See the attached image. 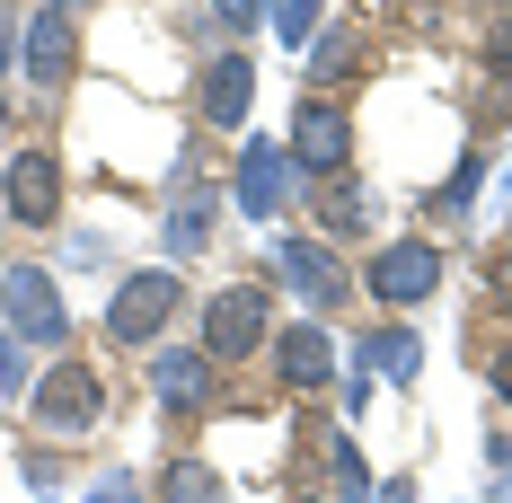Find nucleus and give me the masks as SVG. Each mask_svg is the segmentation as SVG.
Masks as SVG:
<instances>
[{"mask_svg":"<svg viewBox=\"0 0 512 503\" xmlns=\"http://www.w3.org/2000/svg\"><path fill=\"white\" fill-rule=\"evenodd\" d=\"M0 142H9V106H0Z\"/></svg>","mask_w":512,"mask_h":503,"instance_id":"2f4dec72","label":"nucleus"},{"mask_svg":"<svg viewBox=\"0 0 512 503\" xmlns=\"http://www.w3.org/2000/svg\"><path fill=\"white\" fill-rule=\"evenodd\" d=\"M159 239H168V256H195L212 239V203L204 195H177V212L159 221Z\"/></svg>","mask_w":512,"mask_h":503,"instance_id":"dca6fc26","label":"nucleus"},{"mask_svg":"<svg viewBox=\"0 0 512 503\" xmlns=\"http://www.w3.org/2000/svg\"><path fill=\"white\" fill-rule=\"evenodd\" d=\"M468 195H477V151H468V159H460V177H451V186H442V203H451V212H460Z\"/></svg>","mask_w":512,"mask_h":503,"instance_id":"5701e85b","label":"nucleus"},{"mask_svg":"<svg viewBox=\"0 0 512 503\" xmlns=\"http://www.w3.org/2000/svg\"><path fill=\"white\" fill-rule=\"evenodd\" d=\"M248 98H256V71H248V53H221L204 71V115L230 133V124H248Z\"/></svg>","mask_w":512,"mask_h":503,"instance_id":"ddd939ff","label":"nucleus"},{"mask_svg":"<svg viewBox=\"0 0 512 503\" xmlns=\"http://www.w3.org/2000/svg\"><path fill=\"white\" fill-rule=\"evenodd\" d=\"M168 318H177V274H133V283L115 292V309H106V336H115V345H142Z\"/></svg>","mask_w":512,"mask_h":503,"instance_id":"0eeeda50","label":"nucleus"},{"mask_svg":"<svg viewBox=\"0 0 512 503\" xmlns=\"http://www.w3.org/2000/svg\"><path fill=\"white\" fill-rule=\"evenodd\" d=\"M292 503H309V495H292Z\"/></svg>","mask_w":512,"mask_h":503,"instance_id":"473e14b6","label":"nucleus"},{"mask_svg":"<svg viewBox=\"0 0 512 503\" xmlns=\"http://www.w3.org/2000/svg\"><path fill=\"white\" fill-rule=\"evenodd\" d=\"M274 265H283V283H292L309 309H345L354 301V274L318 248V239H274Z\"/></svg>","mask_w":512,"mask_h":503,"instance_id":"423d86ee","label":"nucleus"},{"mask_svg":"<svg viewBox=\"0 0 512 503\" xmlns=\"http://www.w3.org/2000/svg\"><path fill=\"white\" fill-rule=\"evenodd\" d=\"M274 362H283V380L292 389H327L336 380V345H327V327H283V345H274Z\"/></svg>","mask_w":512,"mask_h":503,"instance_id":"f8f14e48","label":"nucleus"},{"mask_svg":"<svg viewBox=\"0 0 512 503\" xmlns=\"http://www.w3.org/2000/svg\"><path fill=\"white\" fill-rule=\"evenodd\" d=\"M433 283H442V248H424V239H398V248L371 256V301H389V309L433 301Z\"/></svg>","mask_w":512,"mask_h":503,"instance_id":"39448f33","label":"nucleus"},{"mask_svg":"<svg viewBox=\"0 0 512 503\" xmlns=\"http://www.w3.org/2000/svg\"><path fill=\"white\" fill-rule=\"evenodd\" d=\"M486 9H495V0H486Z\"/></svg>","mask_w":512,"mask_h":503,"instance_id":"72a5a7b5","label":"nucleus"},{"mask_svg":"<svg viewBox=\"0 0 512 503\" xmlns=\"http://www.w3.org/2000/svg\"><path fill=\"white\" fill-rule=\"evenodd\" d=\"M486 274H495V292H504V301H512V248L495 256V265H486Z\"/></svg>","mask_w":512,"mask_h":503,"instance_id":"bb28decb","label":"nucleus"},{"mask_svg":"<svg viewBox=\"0 0 512 503\" xmlns=\"http://www.w3.org/2000/svg\"><path fill=\"white\" fill-rule=\"evenodd\" d=\"M318 212H327V230H362V186H327Z\"/></svg>","mask_w":512,"mask_h":503,"instance_id":"a211bd4d","label":"nucleus"},{"mask_svg":"<svg viewBox=\"0 0 512 503\" xmlns=\"http://www.w3.org/2000/svg\"><path fill=\"white\" fill-rule=\"evenodd\" d=\"M345 62H354V36H345V27H336V36H318V80H336Z\"/></svg>","mask_w":512,"mask_h":503,"instance_id":"412c9836","label":"nucleus"},{"mask_svg":"<svg viewBox=\"0 0 512 503\" xmlns=\"http://www.w3.org/2000/svg\"><path fill=\"white\" fill-rule=\"evenodd\" d=\"M495 503H512V468H504V477H495Z\"/></svg>","mask_w":512,"mask_h":503,"instance_id":"c756f323","label":"nucleus"},{"mask_svg":"<svg viewBox=\"0 0 512 503\" xmlns=\"http://www.w3.org/2000/svg\"><path fill=\"white\" fill-rule=\"evenodd\" d=\"M371 503H415V486H380V495H371Z\"/></svg>","mask_w":512,"mask_h":503,"instance_id":"c85d7f7f","label":"nucleus"},{"mask_svg":"<svg viewBox=\"0 0 512 503\" xmlns=\"http://www.w3.org/2000/svg\"><path fill=\"white\" fill-rule=\"evenodd\" d=\"M9 53H18V36H9V9H0V71H9Z\"/></svg>","mask_w":512,"mask_h":503,"instance_id":"cd10ccee","label":"nucleus"},{"mask_svg":"<svg viewBox=\"0 0 512 503\" xmlns=\"http://www.w3.org/2000/svg\"><path fill=\"white\" fill-rule=\"evenodd\" d=\"M292 186H301V159L283 151V142H248L239 151V212L248 221H283Z\"/></svg>","mask_w":512,"mask_h":503,"instance_id":"20e7f679","label":"nucleus"},{"mask_svg":"<svg viewBox=\"0 0 512 503\" xmlns=\"http://www.w3.org/2000/svg\"><path fill=\"white\" fill-rule=\"evenodd\" d=\"M292 159H301V168H318V177H336V168L354 159V124H345L327 98H309L301 115H292Z\"/></svg>","mask_w":512,"mask_h":503,"instance_id":"1a4fd4ad","label":"nucleus"},{"mask_svg":"<svg viewBox=\"0 0 512 503\" xmlns=\"http://www.w3.org/2000/svg\"><path fill=\"white\" fill-rule=\"evenodd\" d=\"M71 53H80L71 18H62V9H36V18H27V80L62 89V80H71Z\"/></svg>","mask_w":512,"mask_h":503,"instance_id":"9b49d317","label":"nucleus"},{"mask_svg":"<svg viewBox=\"0 0 512 503\" xmlns=\"http://www.w3.org/2000/svg\"><path fill=\"white\" fill-rule=\"evenodd\" d=\"M53 9H62V18H71V9H80V0H53Z\"/></svg>","mask_w":512,"mask_h":503,"instance_id":"7c9ffc66","label":"nucleus"},{"mask_svg":"<svg viewBox=\"0 0 512 503\" xmlns=\"http://www.w3.org/2000/svg\"><path fill=\"white\" fill-rule=\"evenodd\" d=\"M133 495H142L133 477H106V486H98V495H89V503H133Z\"/></svg>","mask_w":512,"mask_h":503,"instance_id":"a878e982","label":"nucleus"},{"mask_svg":"<svg viewBox=\"0 0 512 503\" xmlns=\"http://www.w3.org/2000/svg\"><path fill=\"white\" fill-rule=\"evenodd\" d=\"M318 9H327V0H274L265 18H274V36H283V45H309V36H318Z\"/></svg>","mask_w":512,"mask_h":503,"instance_id":"f3484780","label":"nucleus"},{"mask_svg":"<svg viewBox=\"0 0 512 503\" xmlns=\"http://www.w3.org/2000/svg\"><path fill=\"white\" fill-rule=\"evenodd\" d=\"M362 362H380L389 380H415L424 371V336L415 327H380V336H362Z\"/></svg>","mask_w":512,"mask_h":503,"instance_id":"4468645a","label":"nucleus"},{"mask_svg":"<svg viewBox=\"0 0 512 503\" xmlns=\"http://www.w3.org/2000/svg\"><path fill=\"white\" fill-rule=\"evenodd\" d=\"M151 389H159V406H168V415H195V406L212 398L204 345H195V353H151Z\"/></svg>","mask_w":512,"mask_h":503,"instance_id":"9d476101","label":"nucleus"},{"mask_svg":"<svg viewBox=\"0 0 512 503\" xmlns=\"http://www.w3.org/2000/svg\"><path fill=\"white\" fill-rule=\"evenodd\" d=\"M336 477H345V503H371L380 486H371V468H362V451L354 442H336Z\"/></svg>","mask_w":512,"mask_h":503,"instance_id":"6ab92c4d","label":"nucleus"},{"mask_svg":"<svg viewBox=\"0 0 512 503\" xmlns=\"http://www.w3.org/2000/svg\"><path fill=\"white\" fill-rule=\"evenodd\" d=\"M265 327H274V301L256 292V283H230V292H212L204 301V362H248L265 345Z\"/></svg>","mask_w":512,"mask_h":503,"instance_id":"f03ea898","label":"nucleus"},{"mask_svg":"<svg viewBox=\"0 0 512 503\" xmlns=\"http://www.w3.org/2000/svg\"><path fill=\"white\" fill-rule=\"evenodd\" d=\"M486 53H495V62L512 71V9H495V36H486Z\"/></svg>","mask_w":512,"mask_h":503,"instance_id":"b1692460","label":"nucleus"},{"mask_svg":"<svg viewBox=\"0 0 512 503\" xmlns=\"http://www.w3.org/2000/svg\"><path fill=\"white\" fill-rule=\"evenodd\" d=\"M212 18H221V27H256V18H265V0H212Z\"/></svg>","mask_w":512,"mask_h":503,"instance_id":"4be33fe9","label":"nucleus"},{"mask_svg":"<svg viewBox=\"0 0 512 503\" xmlns=\"http://www.w3.org/2000/svg\"><path fill=\"white\" fill-rule=\"evenodd\" d=\"M98 415H106L98 371H89V362H53L45 389H36V424H45V433H89Z\"/></svg>","mask_w":512,"mask_h":503,"instance_id":"7ed1b4c3","label":"nucleus"},{"mask_svg":"<svg viewBox=\"0 0 512 503\" xmlns=\"http://www.w3.org/2000/svg\"><path fill=\"white\" fill-rule=\"evenodd\" d=\"M9 221H27V230L62 221V159L53 151H18L9 159Z\"/></svg>","mask_w":512,"mask_h":503,"instance_id":"6e6552de","label":"nucleus"},{"mask_svg":"<svg viewBox=\"0 0 512 503\" xmlns=\"http://www.w3.org/2000/svg\"><path fill=\"white\" fill-rule=\"evenodd\" d=\"M0 327L18 345H71V309H62L45 265H9L0 274Z\"/></svg>","mask_w":512,"mask_h":503,"instance_id":"f257e3e1","label":"nucleus"},{"mask_svg":"<svg viewBox=\"0 0 512 503\" xmlns=\"http://www.w3.org/2000/svg\"><path fill=\"white\" fill-rule=\"evenodd\" d=\"M159 503H230V495H221V477L204 459H168L159 468Z\"/></svg>","mask_w":512,"mask_h":503,"instance_id":"2eb2a0df","label":"nucleus"},{"mask_svg":"<svg viewBox=\"0 0 512 503\" xmlns=\"http://www.w3.org/2000/svg\"><path fill=\"white\" fill-rule=\"evenodd\" d=\"M486 380H495V398H504V406H512V345H504V353H495V362H486Z\"/></svg>","mask_w":512,"mask_h":503,"instance_id":"393cba45","label":"nucleus"},{"mask_svg":"<svg viewBox=\"0 0 512 503\" xmlns=\"http://www.w3.org/2000/svg\"><path fill=\"white\" fill-rule=\"evenodd\" d=\"M18 380H27V345H18V336L0 327V406L18 398Z\"/></svg>","mask_w":512,"mask_h":503,"instance_id":"aec40b11","label":"nucleus"}]
</instances>
